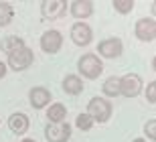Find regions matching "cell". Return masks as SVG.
<instances>
[{"mask_svg":"<svg viewBox=\"0 0 156 142\" xmlns=\"http://www.w3.org/2000/svg\"><path fill=\"white\" fill-rule=\"evenodd\" d=\"M124 53V43L120 37H108L98 43V57L101 59H118Z\"/></svg>","mask_w":156,"mask_h":142,"instance_id":"obj_5","label":"cell"},{"mask_svg":"<svg viewBox=\"0 0 156 142\" xmlns=\"http://www.w3.org/2000/svg\"><path fill=\"white\" fill-rule=\"evenodd\" d=\"M20 142H37V140H35V138H23Z\"/></svg>","mask_w":156,"mask_h":142,"instance_id":"obj_26","label":"cell"},{"mask_svg":"<svg viewBox=\"0 0 156 142\" xmlns=\"http://www.w3.org/2000/svg\"><path fill=\"white\" fill-rule=\"evenodd\" d=\"M20 47H24V41H23V37H18V35H8V37H4V39L0 41V51L6 53V55L18 51Z\"/></svg>","mask_w":156,"mask_h":142,"instance_id":"obj_16","label":"cell"},{"mask_svg":"<svg viewBox=\"0 0 156 142\" xmlns=\"http://www.w3.org/2000/svg\"><path fill=\"white\" fill-rule=\"evenodd\" d=\"M87 114L93 118V122H98V124H105V122H110L112 114H114V106H112L110 100H105V97H91L89 104H87Z\"/></svg>","mask_w":156,"mask_h":142,"instance_id":"obj_2","label":"cell"},{"mask_svg":"<svg viewBox=\"0 0 156 142\" xmlns=\"http://www.w3.org/2000/svg\"><path fill=\"white\" fill-rule=\"evenodd\" d=\"M132 142H146V138H134Z\"/></svg>","mask_w":156,"mask_h":142,"instance_id":"obj_27","label":"cell"},{"mask_svg":"<svg viewBox=\"0 0 156 142\" xmlns=\"http://www.w3.org/2000/svg\"><path fill=\"white\" fill-rule=\"evenodd\" d=\"M65 93H69V96H79L81 91L85 89V85H83V79H81L79 75L75 73H69L63 77V83H61Z\"/></svg>","mask_w":156,"mask_h":142,"instance_id":"obj_14","label":"cell"},{"mask_svg":"<svg viewBox=\"0 0 156 142\" xmlns=\"http://www.w3.org/2000/svg\"><path fill=\"white\" fill-rule=\"evenodd\" d=\"M6 73H8V65H6L4 61H0V79H4Z\"/></svg>","mask_w":156,"mask_h":142,"instance_id":"obj_23","label":"cell"},{"mask_svg":"<svg viewBox=\"0 0 156 142\" xmlns=\"http://www.w3.org/2000/svg\"><path fill=\"white\" fill-rule=\"evenodd\" d=\"M75 126L79 128L81 132H89L93 126H95V122H93V118L85 112V114H79V116L75 118Z\"/></svg>","mask_w":156,"mask_h":142,"instance_id":"obj_19","label":"cell"},{"mask_svg":"<svg viewBox=\"0 0 156 142\" xmlns=\"http://www.w3.org/2000/svg\"><path fill=\"white\" fill-rule=\"evenodd\" d=\"M65 12H67V4L63 0H49V2H41V14L43 18H49V20H57V18H63Z\"/></svg>","mask_w":156,"mask_h":142,"instance_id":"obj_11","label":"cell"},{"mask_svg":"<svg viewBox=\"0 0 156 142\" xmlns=\"http://www.w3.org/2000/svg\"><path fill=\"white\" fill-rule=\"evenodd\" d=\"M69 37L77 47H87L93 41V31L85 20L83 23H73L69 28Z\"/></svg>","mask_w":156,"mask_h":142,"instance_id":"obj_8","label":"cell"},{"mask_svg":"<svg viewBox=\"0 0 156 142\" xmlns=\"http://www.w3.org/2000/svg\"><path fill=\"white\" fill-rule=\"evenodd\" d=\"M12 18H14V8H12V4L0 2V28L8 27V24L12 23Z\"/></svg>","mask_w":156,"mask_h":142,"instance_id":"obj_18","label":"cell"},{"mask_svg":"<svg viewBox=\"0 0 156 142\" xmlns=\"http://www.w3.org/2000/svg\"><path fill=\"white\" fill-rule=\"evenodd\" d=\"M101 89H104V96L112 97V100L118 97V96H122V91H120V77H118V75H110V77L104 81Z\"/></svg>","mask_w":156,"mask_h":142,"instance_id":"obj_17","label":"cell"},{"mask_svg":"<svg viewBox=\"0 0 156 142\" xmlns=\"http://www.w3.org/2000/svg\"><path fill=\"white\" fill-rule=\"evenodd\" d=\"M154 31H156V20L154 18H138L136 24H134V35L136 39L142 41V43H150L154 41Z\"/></svg>","mask_w":156,"mask_h":142,"instance_id":"obj_9","label":"cell"},{"mask_svg":"<svg viewBox=\"0 0 156 142\" xmlns=\"http://www.w3.org/2000/svg\"><path fill=\"white\" fill-rule=\"evenodd\" d=\"M150 12H152V16L156 18V2H152V6H150Z\"/></svg>","mask_w":156,"mask_h":142,"instance_id":"obj_24","label":"cell"},{"mask_svg":"<svg viewBox=\"0 0 156 142\" xmlns=\"http://www.w3.org/2000/svg\"><path fill=\"white\" fill-rule=\"evenodd\" d=\"M114 10L120 12V14H130L134 10V2L132 0H114Z\"/></svg>","mask_w":156,"mask_h":142,"instance_id":"obj_20","label":"cell"},{"mask_svg":"<svg viewBox=\"0 0 156 142\" xmlns=\"http://www.w3.org/2000/svg\"><path fill=\"white\" fill-rule=\"evenodd\" d=\"M47 120H49V124H63V122H67V108H65V104H61V102L51 104L49 110H47Z\"/></svg>","mask_w":156,"mask_h":142,"instance_id":"obj_15","label":"cell"},{"mask_svg":"<svg viewBox=\"0 0 156 142\" xmlns=\"http://www.w3.org/2000/svg\"><path fill=\"white\" fill-rule=\"evenodd\" d=\"M152 69H154V71H156V55L152 57Z\"/></svg>","mask_w":156,"mask_h":142,"instance_id":"obj_25","label":"cell"},{"mask_svg":"<svg viewBox=\"0 0 156 142\" xmlns=\"http://www.w3.org/2000/svg\"><path fill=\"white\" fill-rule=\"evenodd\" d=\"M29 126H30V120L27 114L23 112H14L8 116V130L12 132V134H24V132H29Z\"/></svg>","mask_w":156,"mask_h":142,"instance_id":"obj_12","label":"cell"},{"mask_svg":"<svg viewBox=\"0 0 156 142\" xmlns=\"http://www.w3.org/2000/svg\"><path fill=\"white\" fill-rule=\"evenodd\" d=\"M51 100H53V96H51V91L47 89L45 85H35V87H30V91H29V104L35 110L49 108V102H51Z\"/></svg>","mask_w":156,"mask_h":142,"instance_id":"obj_10","label":"cell"},{"mask_svg":"<svg viewBox=\"0 0 156 142\" xmlns=\"http://www.w3.org/2000/svg\"><path fill=\"white\" fill-rule=\"evenodd\" d=\"M77 69H79L81 77L85 79H98L101 71H104V63L95 53H85L77 59Z\"/></svg>","mask_w":156,"mask_h":142,"instance_id":"obj_1","label":"cell"},{"mask_svg":"<svg viewBox=\"0 0 156 142\" xmlns=\"http://www.w3.org/2000/svg\"><path fill=\"white\" fill-rule=\"evenodd\" d=\"M120 91L122 96L132 100V97H138L142 91H144V81L138 73H126L120 77Z\"/></svg>","mask_w":156,"mask_h":142,"instance_id":"obj_4","label":"cell"},{"mask_svg":"<svg viewBox=\"0 0 156 142\" xmlns=\"http://www.w3.org/2000/svg\"><path fill=\"white\" fill-rule=\"evenodd\" d=\"M33 63H35V53H33V49H29V47L24 45V47H20L18 51L8 55L6 65H8V69H12V71H24V69H29Z\"/></svg>","mask_w":156,"mask_h":142,"instance_id":"obj_3","label":"cell"},{"mask_svg":"<svg viewBox=\"0 0 156 142\" xmlns=\"http://www.w3.org/2000/svg\"><path fill=\"white\" fill-rule=\"evenodd\" d=\"M144 96H146V102H148V104H156V79L146 85Z\"/></svg>","mask_w":156,"mask_h":142,"instance_id":"obj_22","label":"cell"},{"mask_svg":"<svg viewBox=\"0 0 156 142\" xmlns=\"http://www.w3.org/2000/svg\"><path fill=\"white\" fill-rule=\"evenodd\" d=\"M41 49L47 53V55H55V53L61 51L63 47V35L59 33L57 28H49L41 35Z\"/></svg>","mask_w":156,"mask_h":142,"instance_id":"obj_6","label":"cell"},{"mask_svg":"<svg viewBox=\"0 0 156 142\" xmlns=\"http://www.w3.org/2000/svg\"><path fill=\"white\" fill-rule=\"evenodd\" d=\"M154 41H156V31H154Z\"/></svg>","mask_w":156,"mask_h":142,"instance_id":"obj_28","label":"cell"},{"mask_svg":"<svg viewBox=\"0 0 156 142\" xmlns=\"http://www.w3.org/2000/svg\"><path fill=\"white\" fill-rule=\"evenodd\" d=\"M71 134H73V128H71L69 122H63V124H47L45 126L47 142H69Z\"/></svg>","mask_w":156,"mask_h":142,"instance_id":"obj_7","label":"cell"},{"mask_svg":"<svg viewBox=\"0 0 156 142\" xmlns=\"http://www.w3.org/2000/svg\"><path fill=\"white\" fill-rule=\"evenodd\" d=\"M144 134H146L148 140H154L156 142V118L148 120V122L144 124Z\"/></svg>","mask_w":156,"mask_h":142,"instance_id":"obj_21","label":"cell"},{"mask_svg":"<svg viewBox=\"0 0 156 142\" xmlns=\"http://www.w3.org/2000/svg\"><path fill=\"white\" fill-rule=\"evenodd\" d=\"M71 14L77 18V23H83V18H89L93 14V2L91 0H75L71 2Z\"/></svg>","mask_w":156,"mask_h":142,"instance_id":"obj_13","label":"cell"}]
</instances>
